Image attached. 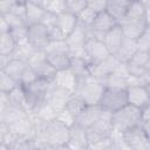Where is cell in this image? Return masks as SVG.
<instances>
[{
  "label": "cell",
  "instance_id": "cell-36",
  "mask_svg": "<svg viewBox=\"0 0 150 150\" xmlns=\"http://www.w3.org/2000/svg\"><path fill=\"white\" fill-rule=\"evenodd\" d=\"M96 13L94 11H91L88 6L77 15V23L80 27H83V28H89L91 26V23L94 22L95 18H96Z\"/></svg>",
  "mask_w": 150,
  "mask_h": 150
},
{
  "label": "cell",
  "instance_id": "cell-26",
  "mask_svg": "<svg viewBox=\"0 0 150 150\" xmlns=\"http://www.w3.org/2000/svg\"><path fill=\"white\" fill-rule=\"evenodd\" d=\"M77 25V16L69 12H63L56 18V26L66 38L76 29Z\"/></svg>",
  "mask_w": 150,
  "mask_h": 150
},
{
  "label": "cell",
  "instance_id": "cell-16",
  "mask_svg": "<svg viewBox=\"0 0 150 150\" xmlns=\"http://www.w3.org/2000/svg\"><path fill=\"white\" fill-rule=\"evenodd\" d=\"M123 138L131 150H150V141L144 134L142 127L124 132Z\"/></svg>",
  "mask_w": 150,
  "mask_h": 150
},
{
  "label": "cell",
  "instance_id": "cell-8",
  "mask_svg": "<svg viewBox=\"0 0 150 150\" xmlns=\"http://www.w3.org/2000/svg\"><path fill=\"white\" fill-rule=\"evenodd\" d=\"M117 25L118 23L107 12L100 13V14L96 15L91 26L86 29L87 30V36H88V39H96V40L103 41V38H104L105 33L109 32L110 29H112Z\"/></svg>",
  "mask_w": 150,
  "mask_h": 150
},
{
  "label": "cell",
  "instance_id": "cell-28",
  "mask_svg": "<svg viewBox=\"0 0 150 150\" xmlns=\"http://www.w3.org/2000/svg\"><path fill=\"white\" fill-rule=\"evenodd\" d=\"M69 69L74 73L77 80H84L90 76V63L86 59H71Z\"/></svg>",
  "mask_w": 150,
  "mask_h": 150
},
{
  "label": "cell",
  "instance_id": "cell-44",
  "mask_svg": "<svg viewBox=\"0 0 150 150\" xmlns=\"http://www.w3.org/2000/svg\"><path fill=\"white\" fill-rule=\"evenodd\" d=\"M47 29H48V34H49V40L50 41H63V40H66V36L62 34V32L59 29V27L56 25L50 26Z\"/></svg>",
  "mask_w": 150,
  "mask_h": 150
},
{
  "label": "cell",
  "instance_id": "cell-54",
  "mask_svg": "<svg viewBox=\"0 0 150 150\" xmlns=\"http://www.w3.org/2000/svg\"><path fill=\"white\" fill-rule=\"evenodd\" d=\"M0 150H9V149H8V145H6L4 143H0Z\"/></svg>",
  "mask_w": 150,
  "mask_h": 150
},
{
  "label": "cell",
  "instance_id": "cell-59",
  "mask_svg": "<svg viewBox=\"0 0 150 150\" xmlns=\"http://www.w3.org/2000/svg\"><path fill=\"white\" fill-rule=\"evenodd\" d=\"M86 150H89V149H86Z\"/></svg>",
  "mask_w": 150,
  "mask_h": 150
},
{
  "label": "cell",
  "instance_id": "cell-25",
  "mask_svg": "<svg viewBox=\"0 0 150 150\" xmlns=\"http://www.w3.org/2000/svg\"><path fill=\"white\" fill-rule=\"evenodd\" d=\"M131 1L128 0H110L107 4V9L105 12L117 22L120 23L123 18L125 16L129 7H130Z\"/></svg>",
  "mask_w": 150,
  "mask_h": 150
},
{
  "label": "cell",
  "instance_id": "cell-21",
  "mask_svg": "<svg viewBox=\"0 0 150 150\" xmlns=\"http://www.w3.org/2000/svg\"><path fill=\"white\" fill-rule=\"evenodd\" d=\"M53 82L56 87L62 88V89H64V90H67L71 94L75 93V90L77 88V84H79L77 77L74 75V73L69 68L57 71Z\"/></svg>",
  "mask_w": 150,
  "mask_h": 150
},
{
  "label": "cell",
  "instance_id": "cell-11",
  "mask_svg": "<svg viewBox=\"0 0 150 150\" xmlns=\"http://www.w3.org/2000/svg\"><path fill=\"white\" fill-rule=\"evenodd\" d=\"M112 132H114V127L111 124V120H101L96 122L94 125L87 129L89 145L111 138Z\"/></svg>",
  "mask_w": 150,
  "mask_h": 150
},
{
  "label": "cell",
  "instance_id": "cell-43",
  "mask_svg": "<svg viewBox=\"0 0 150 150\" xmlns=\"http://www.w3.org/2000/svg\"><path fill=\"white\" fill-rule=\"evenodd\" d=\"M107 4H108L107 0H88L87 1V6L91 11H94L96 14H100V13L105 12Z\"/></svg>",
  "mask_w": 150,
  "mask_h": 150
},
{
  "label": "cell",
  "instance_id": "cell-2",
  "mask_svg": "<svg viewBox=\"0 0 150 150\" xmlns=\"http://www.w3.org/2000/svg\"><path fill=\"white\" fill-rule=\"evenodd\" d=\"M142 123L141 110L130 104H127L120 110L111 114V124L114 127V130L122 134L142 127Z\"/></svg>",
  "mask_w": 150,
  "mask_h": 150
},
{
  "label": "cell",
  "instance_id": "cell-31",
  "mask_svg": "<svg viewBox=\"0 0 150 150\" xmlns=\"http://www.w3.org/2000/svg\"><path fill=\"white\" fill-rule=\"evenodd\" d=\"M18 42L12 35V33L0 34V55H13L16 49Z\"/></svg>",
  "mask_w": 150,
  "mask_h": 150
},
{
  "label": "cell",
  "instance_id": "cell-5",
  "mask_svg": "<svg viewBox=\"0 0 150 150\" xmlns=\"http://www.w3.org/2000/svg\"><path fill=\"white\" fill-rule=\"evenodd\" d=\"M46 59L52 64V67L56 70H64L70 67L71 57L69 54L68 46L66 40L63 41H50L45 49Z\"/></svg>",
  "mask_w": 150,
  "mask_h": 150
},
{
  "label": "cell",
  "instance_id": "cell-41",
  "mask_svg": "<svg viewBox=\"0 0 150 150\" xmlns=\"http://www.w3.org/2000/svg\"><path fill=\"white\" fill-rule=\"evenodd\" d=\"M38 80H39V76L35 73V70L30 66H28V68L25 70V73L22 74V76L20 79V84L23 86V87H27V86L36 82Z\"/></svg>",
  "mask_w": 150,
  "mask_h": 150
},
{
  "label": "cell",
  "instance_id": "cell-7",
  "mask_svg": "<svg viewBox=\"0 0 150 150\" xmlns=\"http://www.w3.org/2000/svg\"><path fill=\"white\" fill-rule=\"evenodd\" d=\"M128 104V98H127V90L122 89H110L105 88L104 94L98 103L101 108L109 112H115L123 108L124 105Z\"/></svg>",
  "mask_w": 150,
  "mask_h": 150
},
{
  "label": "cell",
  "instance_id": "cell-13",
  "mask_svg": "<svg viewBox=\"0 0 150 150\" xmlns=\"http://www.w3.org/2000/svg\"><path fill=\"white\" fill-rule=\"evenodd\" d=\"M27 39L36 50H45L50 42L48 29L42 23L29 26L27 30Z\"/></svg>",
  "mask_w": 150,
  "mask_h": 150
},
{
  "label": "cell",
  "instance_id": "cell-23",
  "mask_svg": "<svg viewBox=\"0 0 150 150\" xmlns=\"http://www.w3.org/2000/svg\"><path fill=\"white\" fill-rule=\"evenodd\" d=\"M46 14V11L41 7L39 1L34 0H27L26 1V16L25 21L27 27L41 23L43 20V16Z\"/></svg>",
  "mask_w": 150,
  "mask_h": 150
},
{
  "label": "cell",
  "instance_id": "cell-27",
  "mask_svg": "<svg viewBox=\"0 0 150 150\" xmlns=\"http://www.w3.org/2000/svg\"><path fill=\"white\" fill-rule=\"evenodd\" d=\"M138 50L137 47V42L134 39H129V38H124L120 49L117 50V53L115 54V56L118 59L120 62L127 63L130 61V59L136 54V52Z\"/></svg>",
  "mask_w": 150,
  "mask_h": 150
},
{
  "label": "cell",
  "instance_id": "cell-45",
  "mask_svg": "<svg viewBox=\"0 0 150 150\" xmlns=\"http://www.w3.org/2000/svg\"><path fill=\"white\" fill-rule=\"evenodd\" d=\"M11 13H13V14L25 19V16H26V1H18V0H15L14 6H13Z\"/></svg>",
  "mask_w": 150,
  "mask_h": 150
},
{
  "label": "cell",
  "instance_id": "cell-10",
  "mask_svg": "<svg viewBox=\"0 0 150 150\" xmlns=\"http://www.w3.org/2000/svg\"><path fill=\"white\" fill-rule=\"evenodd\" d=\"M101 120H111V112L104 110L100 105H87L86 109L76 118L75 124L88 129Z\"/></svg>",
  "mask_w": 150,
  "mask_h": 150
},
{
  "label": "cell",
  "instance_id": "cell-40",
  "mask_svg": "<svg viewBox=\"0 0 150 150\" xmlns=\"http://www.w3.org/2000/svg\"><path fill=\"white\" fill-rule=\"evenodd\" d=\"M136 42H137L138 50L146 52V53L149 52L150 49V28L149 27L136 39Z\"/></svg>",
  "mask_w": 150,
  "mask_h": 150
},
{
  "label": "cell",
  "instance_id": "cell-52",
  "mask_svg": "<svg viewBox=\"0 0 150 150\" xmlns=\"http://www.w3.org/2000/svg\"><path fill=\"white\" fill-rule=\"evenodd\" d=\"M142 129L144 131V134L146 135L148 139L150 141V121H146V122H143L142 123Z\"/></svg>",
  "mask_w": 150,
  "mask_h": 150
},
{
  "label": "cell",
  "instance_id": "cell-39",
  "mask_svg": "<svg viewBox=\"0 0 150 150\" xmlns=\"http://www.w3.org/2000/svg\"><path fill=\"white\" fill-rule=\"evenodd\" d=\"M0 16L5 18V20L7 21V23L11 27V30H14V29H18V28H22V27H27L25 19L15 15L13 13H8L6 15H0Z\"/></svg>",
  "mask_w": 150,
  "mask_h": 150
},
{
  "label": "cell",
  "instance_id": "cell-50",
  "mask_svg": "<svg viewBox=\"0 0 150 150\" xmlns=\"http://www.w3.org/2000/svg\"><path fill=\"white\" fill-rule=\"evenodd\" d=\"M141 114H142V122H146V121H150V104L145 108H143L141 110Z\"/></svg>",
  "mask_w": 150,
  "mask_h": 150
},
{
  "label": "cell",
  "instance_id": "cell-6",
  "mask_svg": "<svg viewBox=\"0 0 150 150\" xmlns=\"http://www.w3.org/2000/svg\"><path fill=\"white\" fill-rule=\"evenodd\" d=\"M87 30L86 28L83 27H80L77 25L76 29L69 34L67 38H66V43L68 46V49H69V54H70V57L74 59H86V42H87Z\"/></svg>",
  "mask_w": 150,
  "mask_h": 150
},
{
  "label": "cell",
  "instance_id": "cell-18",
  "mask_svg": "<svg viewBox=\"0 0 150 150\" xmlns=\"http://www.w3.org/2000/svg\"><path fill=\"white\" fill-rule=\"evenodd\" d=\"M9 128L14 132V135L18 137H25L28 139H34L36 137V130H35V127H34L30 115L21 118L20 121L15 122L14 124L9 125Z\"/></svg>",
  "mask_w": 150,
  "mask_h": 150
},
{
  "label": "cell",
  "instance_id": "cell-19",
  "mask_svg": "<svg viewBox=\"0 0 150 150\" xmlns=\"http://www.w3.org/2000/svg\"><path fill=\"white\" fill-rule=\"evenodd\" d=\"M69 148L73 150H86L89 146L88 142V135H87V129L74 124L70 128V136H69V142L67 144Z\"/></svg>",
  "mask_w": 150,
  "mask_h": 150
},
{
  "label": "cell",
  "instance_id": "cell-9",
  "mask_svg": "<svg viewBox=\"0 0 150 150\" xmlns=\"http://www.w3.org/2000/svg\"><path fill=\"white\" fill-rule=\"evenodd\" d=\"M28 64L35 70L39 79L53 82L56 76V70L52 67V64L47 61L45 50H36L34 55L29 59Z\"/></svg>",
  "mask_w": 150,
  "mask_h": 150
},
{
  "label": "cell",
  "instance_id": "cell-29",
  "mask_svg": "<svg viewBox=\"0 0 150 150\" xmlns=\"http://www.w3.org/2000/svg\"><path fill=\"white\" fill-rule=\"evenodd\" d=\"M28 63L22 61V60H19V59H14L12 57L11 61L8 62V64L1 70V71H5L6 74L11 75L12 77H14L15 80H18L20 82V79L22 76V74L25 73V70L28 68Z\"/></svg>",
  "mask_w": 150,
  "mask_h": 150
},
{
  "label": "cell",
  "instance_id": "cell-34",
  "mask_svg": "<svg viewBox=\"0 0 150 150\" xmlns=\"http://www.w3.org/2000/svg\"><path fill=\"white\" fill-rule=\"evenodd\" d=\"M86 107H87V104L83 102L82 98H80L77 95H73L69 98V101H68V103H67L64 109L68 110L75 118H77L80 116V114L86 109Z\"/></svg>",
  "mask_w": 150,
  "mask_h": 150
},
{
  "label": "cell",
  "instance_id": "cell-58",
  "mask_svg": "<svg viewBox=\"0 0 150 150\" xmlns=\"http://www.w3.org/2000/svg\"><path fill=\"white\" fill-rule=\"evenodd\" d=\"M32 150H39V149H32Z\"/></svg>",
  "mask_w": 150,
  "mask_h": 150
},
{
  "label": "cell",
  "instance_id": "cell-56",
  "mask_svg": "<svg viewBox=\"0 0 150 150\" xmlns=\"http://www.w3.org/2000/svg\"><path fill=\"white\" fill-rule=\"evenodd\" d=\"M146 89H148V91H149V94H150V83L146 86Z\"/></svg>",
  "mask_w": 150,
  "mask_h": 150
},
{
  "label": "cell",
  "instance_id": "cell-15",
  "mask_svg": "<svg viewBox=\"0 0 150 150\" xmlns=\"http://www.w3.org/2000/svg\"><path fill=\"white\" fill-rule=\"evenodd\" d=\"M127 98L128 104L138 108L142 110L143 108L150 104V94L144 86H131L127 89Z\"/></svg>",
  "mask_w": 150,
  "mask_h": 150
},
{
  "label": "cell",
  "instance_id": "cell-3",
  "mask_svg": "<svg viewBox=\"0 0 150 150\" xmlns=\"http://www.w3.org/2000/svg\"><path fill=\"white\" fill-rule=\"evenodd\" d=\"M69 136H70V128L63 125L62 123L55 120L47 125L43 134L35 137L33 141L35 148H38V145L41 143H48L53 146H60L68 144Z\"/></svg>",
  "mask_w": 150,
  "mask_h": 150
},
{
  "label": "cell",
  "instance_id": "cell-51",
  "mask_svg": "<svg viewBox=\"0 0 150 150\" xmlns=\"http://www.w3.org/2000/svg\"><path fill=\"white\" fill-rule=\"evenodd\" d=\"M11 59H12L11 55H0V70H2L8 64Z\"/></svg>",
  "mask_w": 150,
  "mask_h": 150
},
{
  "label": "cell",
  "instance_id": "cell-32",
  "mask_svg": "<svg viewBox=\"0 0 150 150\" xmlns=\"http://www.w3.org/2000/svg\"><path fill=\"white\" fill-rule=\"evenodd\" d=\"M33 115H35L38 118H40L45 123H50L56 120L57 112L48 102H45L42 105H40L38 108V110L35 112H33Z\"/></svg>",
  "mask_w": 150,
  "mask_h": 150
},
{
  "label": "cell",
  "instance_id": "cell-48",
  "mask_svg": "<svg viewBox=\"0 0 150 150\" xmlns=\"http://www.w3.org/2000/svg\"><path fill=\"white\" fill-rule=\"evenodd\" d=\"M144 5V19L146 22V26L150 28V0L142 1Z\"/></svg>",
  "mask_w": 150,
  "mask_h": 150
},
{
  "label": "cell",
  "instance_id": "cell-17",
  "mask_svg": "<svg viewBox=\"0 0 150 150\" xmlns=\"http://www.w3.org/2000/svg\"><path fill=\"white\" fill-rule=\"evenodd\" d=\"M53 83H54V82H53ZM73 95H74V94H71V93H69V91H67V90H64V89H62V88H59V87H56L55 84H53V87L50 88V90H49V93H48L47 102H48V103L55 109V111L59 114L60 111H62V110L66 108V105H67L69 98H70Z\"/></svg>",
  "mask_w": 150,
  "mask_h": 150
},
{
  "label": "cell",
  "instance_id": "cell-33",
  "mask_svg": "<svg viewBox=\"0 0 150 150\" xmlns=\"http://www.w3.org/2000/svg\"><path fill=\"white\" fill-rule=\"evenodd\" d=\"M7 97H8L11 104L25 109V107H26V90H25L23 86L19 84L16 88H14L11 93L7 94Z\"/></svg>",
  "mask_w": 150,
  "mask_h": 150
},
{
  "label": "cell",
  "instance_id": "cell-37",
  "mask_svg": "<svg viewBox=\"0 0 150 150\" xmlns=\"http://www.w3.org/2000/svg\"><path fill=\"white\" fill-rule=\"evenodd\" d=\"M9 150H32L35 149L34 141L28 139L25 137H15L9 144H8Z\"/></svg>",
  "mask_w": 150,
  "mask_h": 150
},
{
  "label": "cell",
  "instance_id": "cell-49",
  "mask_svg": "<svg viewBox=\"0 0 150 150\" xmlns=\"http://www.w3.org/2000/svg\"><path fill=\"white\" fill-rule=\"evenodd\" d=\"M11 32V27L7 23V21L5 20L4 16H0V34H5V33H9Z\"/></svg>",
  "mask_w": 150,
  "mask_h": 150
},
{
  "label": "cell",
  "instance_id": "cell-42",
  "mask_svg": "<svg viewBox=\"0 0 150 150\" xmlns=\"http://www.w3.org/2000/svg\"><path fill=\"white\" fill-rule=\"evenodd\" d=\"M56 121L60 122V123H62V124L66 125V127H69V128H71V127L76 123V118H75L68 110H66V109H63L62 111H60V112L57 114Z\"/></svg>",
  "mask_w": 150,
  "mask_h": 150
},
{
  "label": "cell",
  "instance_id": "cell-46",
  "mask_svg": "<svg viewBox=\"0 0 150 150\" xmlns=\"http://www.w3.org/2000/svg\"><path fill=\"white\" fill-rule=\"evenodd\" d=\"M137 79H138L139 86L146 87V86L150 83V60L148 61V63H146L145 67H144V74H143L141 77H137Z\"/></svg>",
  "mask_w": 150,
  "mask_h": 150
},
{
  "label": "cell",
  "instance_id": "cell-47",
  "mask_svg": "<svg viewBox=\"0 0 150 150\" xmlns=\"http://www.w3.org/2000/svg\"><path fill=\"white\" fill-rule=\"evenodd\" d=\"M15 0H4L0 1V15H6L12 12Z\"/></svg>",
  "mask_w": 150,
  "mask_h": 150
},
{
  "label": "cell",
  "instance_id": "cell-14",
  "mask_svg": "<svg viewBox=\"0 0 150 150\" xmlns=\"http://www.w3.org/2000/svg\"><path fill=\"white\" fill-rule=\"evenodd\" d=\"M84 49H86V57L89 61V63H98L110 55L103 41L96 39H87Z\"/></svg>",
  "mask_w": 150,
  "mask_h": 150
},
{
  "label": "cell",
  "instance_id": "cell-55",
  "mask_svg": "<svg viewBox=\"0 0 150 150\" xmlns=\"http://www.w3.org/2000/svg\"><path fill=\"white\" fill-rule=\"evenodd\" d=\"M107 150H118V149H117V148H116V145H115V144H112V145H111V146H110V148H108V149H107Z\"/></svg>",
  "mask_w": 150,
  "mask_h": 150
},
{
  "label": "cell",
  "instance_id": "cell-12",
  "mask_svg": "<svg viewBox=\"0 0 150 150\" xmlns=\"http://www.w3.org/2000/svg\"><path fill=\"white\" fill-rule=\"evenodd\" d=\"M121 62L115 55H109L107 59L98 63H90V76L98 81H103L105 77L111 75Z\"/></svg>",
  "mask_w": 150,
  "mask_h": 150
},
{
  "label": "cell",
  "instance_id": "cell-22",
  "mask_svg": "<svg viewBox=\"0 0 150 150\" xmlns=\"http://www.w3.org/2000/svg\"><path fill=\"white\" fill-rule=\"evenodd\" d=\"M124 38L125 36H124L122 28L120 27V25H117L112 29H110L109 32L105 33V35L103 38V43L107 47V49L109 50V53L111 55H115L117 53V50L120 49Z\"/></svg>",
  "mask_w": 150,
  "mask_h": 150
},
{
  "label": "cell",
  "instance_id": "cell-4",
  "mask_svg": "<svg viewBox=\"0 0 150 150\" xmlns=\"http://www.w3.org/2000/svg\"><path fill=\"white\" fill-rule=\"evenodd\" d=\"M104 90L105 87L101 81L94 79L93 76H89L84 80L79 81L74 95H77L80 98H82L87 105H98Z\"/></svg>",
  "mask_w": 150,
  "mask_h": 150
},
{
  "label": "cell",
  "instance_id": "cell-53",
  "mask_svg": "<svg viewBox=\"0 0 150 150\" xmlns=\"http://www.w3.org/2000/svg\"><path fill=\"white\" fill-rule=\"evenodd\" d=\"M55 150H73V149L69 148L68 145H60V146H55Z\"/></svg>",
  "mask_w": 150,
  "mask_h": 150
},
{
  "label": "cell",
  "instance_id": "cell-38",
  "mask_svg": "<svg viewBox=\"0 0 150 150\" xmlns=\"http://www.w3.org/2000/svg\"><path fill=\"white\" fill-rule=\"evenodd\" d=\"M87 1L88 0H66V4H67L66 12H69L77 16L87 7Z\"/></svg>",
  "mask_w": 150,
  "mask_h": 150
},
{
  "label": "cell",
  "instance_id": "cell-30",
  "mask_svg": "<svg viewBox=\"0 0 150 150\" xmlns=\"http://www.w3.org/2000/svg\"><path fill=\"white\" fill-rule=\"evenodd\" d=\"M41 7L47 12L54 15H59L67 11L66 0H38Z\"/></svg>",
  "mask_w": 150,
  "mask_h": 150
},
{
  "label": "cell",
  "instance_id": "cell-24",
  "mask_svg": "<svg viewBox=\"0 0 150 150\" xmlns=\"http://www.w3.org/2000/svg\"><path fill=\"white\" fill-rule=\"evenodd\" d=\"M28 116L27 111L20 107H15L13 104H8L7 107L0 109V123L12 125L21 118Z\"/></svg>",
  "mask_w": 150,
  "mask_h": 150
},
{
  "label": "cell",
  "instance_id": "cell-57",
  "mask_svg": "<svg viewBox=\"0 0 150 150\" xmlns=\"http://www.w3.org/2000/svg\"><path fill=\"white\" fill-rule=\"evenodd\" d=\"M148 53H149V56H150V49H149V52H148Z\"/></svg>",
  "mask_w": 150,
  "mask_h": 150
},
{
  "label": "cell",
  "instance_id": "cell-1",
  "mask_svg": "<svg viewBox=\"0 0 150 150\" xmlns=\"http://www.w3.org/2000/svg\"><path fill=\"white\" fill-rule=\"evenodd\" d=\"M118 25L122 28L125 38L136 40L148 28L145 19H144L143 2L142 1H131L125 16Z\"/></svg>",
  "mask_w": 150,
  "mask_h": 150
},
{
  "label": "cell",
  "instance_id": "cell-20",
  "mask_svg": "<svg viewBox=\"0 0 150 150\" xmlns=\"http://www.w3.org/2000/svg\"><path fill=\"white\" fill-rule=\"evenodd\" d=\"M149 60H150L149 53L137 50L136 54L130 59V61L127 62L129 75L134 77H141L144 74V67Z\"/></svg>",
  "mask_w": 150,
  "mask_h": 150
},
{
  "label": "cell",
  "instance_id": "cell-35",
  "mask_svg": "<svg viewBox=\"0 0 150 150\" xmlns=\"http://www.w3.org/2000/svg\"><path fill=\"white\" fill-rule=\"evenodd\" d=\"M19 84H20V82L18 80H15L11 75L6 74L5 71L0 70V93L8 94L14 88H16Z\"/></svg>",
  "mask_w": 150,
  "mask_h": 150
}]
</instances>
